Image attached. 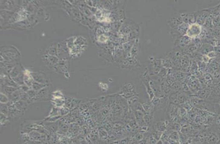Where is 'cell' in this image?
Returning a JSON list of instances; mask_svg holds the SVG:
<instances>
[{
	"instance_id": "obj_8",
	"label": "cell",
	"mask_w": 220,
	"mask_h": 144,
	"mask_svg": "<svg viewBox=\"0 0 220 144\" xmlns=\"http://www.w3.org/2000/svg\"><path fill=\"white\" fill-rule=\"evenodd\" d=\"M216 123L219 126H220V115L217 117V120H216Z\"/></svg>"
},
{
	"instance_id": "obj_4",
	"label": "cell",
	"mask_w": 220,
	"mask_h": 144,
	"mask_svg": "<svg viewBox=\"0 0 220 144\" xmlns=\"http://www.w3.org/2000/svg\"><path fill=\"white\" fill-rule=\"evenodd\" d=\"M181 15L183 18L184 23H187L189 25L196 23V17L194 13H181Z\"/></svg>"
},
{
	"instance_id": "obj_3",
	"label": "cell",
	"mask_w": 220,
	"mask_h": 144,
	"mask_svg": "<svg viewBox=\"0 0 220 144\" xmlns=\"http://www.w3.org/2000/svg\"><path fill=\"white\" fill-rule=\"evenodd\" d=\"M196 23L200 25H204L210 14L209 9H205L194 13Z\"/></svg>"
},
{
	"instance_id": "obj_2",
	"label": "cell",
	"mask_w": 220,
	"mask_h": 144,
	"mask_svg": "<svg viewBox=\"0 0 220 144\" xmlns=\"http://www.w3.org/2000/svg\"><path fill=\"white\" fill-rule=\"evenodd\" d=\"M202 31V27L199 24L194 23L189 26L186 35L191 38H196L199 37Z\"/></svg>"
},
{
	"instance_id": "obj_7",
	"label": "cell",
	"mask_w": 220,
	"mask_h": 144,
	"mask_svg": "<svg viewBox=\"0 0 220 144\" xmlns=\"http://www.w3.org/2000/svg\"><path fill=\"white\" fill-rule=\"evenodd\" d=\"M170 138L173 140H176V139H179V135L177 134L176 131H175L173 133H171V134L170 136Z\"/></svg>"
},
{
	"instance_id": "obj_1",
	"label": "cell",
	"mask_w": 220,
	"mask_h": 144,
	"mask_svg": "<svg viewBox=\"0 0 220 144\" xmlns=\"http://www.w3.org/2000/svg\"><path fill=\"white\" fill-rule=\"evenodd\" d=\"M167 23L171 29H174L183 23V21L180 13H174L168 19Z\"/></svg>"
},
{
	"instance_id": "obj_6",
	"label": "cell",
	"mask_w": 220,
	"mask_h": 144,
	"mask_svg": "<svg viewBox=\"0 0 220 144\" xmlns=\"http://www.w3.org/2000/svg\"><path fill=\"white\" fill-rule=\"evenodd\" d=\"M167 128V125L164 122H159L156 124L157 131L159 132H164Z\"/></svg>"
},
{
	"instance_id": "obj_5",
	"label": "cell",
	"mask_w": 220,
	"mask_h": 144,
	"mask_svg": "<svg viewBox=\"0 0 220 144\" xmlns=\"http://www.w3.org/2000/svg\"><path fill=\"white\" fill-rule=\"evenodd\" d=\"M189 26V25L188 24L183 23L182 24H181L180 26L174 29L175 30H176L177 32H179L181 36H185L186 35V33L187 32Z\"/></svg>"
}]
</instances>
